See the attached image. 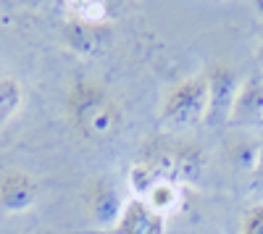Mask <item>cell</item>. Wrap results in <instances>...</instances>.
Here are the masks:
<instances>
[{"label":"cell","instance_id":"cell-1","mask_svg":"<svg viewBox=\"0 0 263 234\" xmlns=\"http://www.w3.org/2000/svg\"><path fill=\"white\" fill-rule=\"evenodd\" d=\"M63 111L69 126L87 142H108L119 137L124 126V111L119 100L98 79H74L66 90Z\"/></svg>","mask_w":263,"mask_h":234},{"label":"cell","instance_id":"cell-2","mask_svg":"<svg viewBox=\"0 0 263 234\" xmlns=\"http://www.w3.org/2000/svg\"><path fill=\"white\" fill-rule=\"evenodd\" d=\"M208 82L205 74H195L182 82H177L174 87L161 100V121L166 126H195L208 119Z\"/></svg>","mask_w":263,"mask_h":234},{"label":"cell","instance_id":"cell-3","mask_svg":"<svg viewBox=\"0 0 263 234\" xmlns=\"http://www.w3.org/2000/svg\"><path fill=\"white\" fill-rule=\"evenodd\" d=\"M203 74H205V82H208V98H211L208 119L211 121H229L232 105L237 100L239 84H242L245 76L239 74V69L229 61H213Z\"/></svg>","mask_w":263,"mask_h":234},{"label":"cell","instance_id":"cell-4","mask_svg":"<svg viewBox=\"0 0 263 234\" xmlns=\"http://www.w3.org/2000/svg\"><path fill=\"white\" fill-rule=\"evenodd\" d=\"M84 210L92 219L95 226L100 229H114L126 208V200L121 195V189L108 179V177H92L84 184Z\"/></svg>","mask_w":263,"mask_h":234},{"label":"cell","instance_id":"cell-5","mask_svg":"<svg viewBox=\"0 0 263 234\" xmlns=\"http://www.w3.org/2000/svg\"><path fill=\"white\" fill-rule=\"evenodd\" d=\"M61 40L74 55L79 58H98L108 50L114 40L111 24H90L74 16H66L63 27H61Z\"/></svg>","mask_w":263,"mask_h":234},{"label":"cell","instance_id":"cell-6","mask_svg":"<svg viewBox=\"0 0 263 234\" xmlns=\"http://www.w3.org/2000/svg\"><path fill=\"white\" fill-rule=\"evenodd\" d=\"M40 184L21 168H8L0 174V208L6 213H24L37 203Z\"/></svg>","mask_w":263,"mask_h":234},{"label":"cell","instance_id":"cell-7","mask_svg":"<svg viewBox=\"0 0 263 234\" xmlns=\"http://www.w3.org/2000/svg\"><path fill=\"white\" fill-rule=\"evenodd\" d=\"M229 124L255 126L263 124V74H248L239 84L237 100L232 105Z\"/></svg>","mask_w":263,"mask_h":234},{"label":"cell","instance_id":"cell-8","mask_svg":"<svg viewBox=\"0 0 263 234\" xmlns=\"http://www.w3.org/2000/svg\"><path fill=\"white\" fill-rule=\"evenodd\" d=\"M166 229V216L156 213L147 200L132 198L126 200V208L114 229H108L105 234H163Z\"/></svg>","mask_w":263,"mask_h":234},{"label":"cell","instance_id":"cell-9","mask_svg":"<svg viewBox=\"0 0 263 234\" xmlns=\"http://www.w3.org/2000/svg\"><path fill=\"white\" fill-rule=\"evenodd\" d=\"M205 150L197 142H174L171 145V182L192 184L203 177Z\"/></svg>","mask_w":263,"mask_h":234},{"label":"cell","instance_id":"cell-10","mask_svg":"<svg viewBox=\"0 0 263 234\" xmlns=\"http://www.w3.org/2000/svg\"><path fill=\"white\" fill-rule=\"evenodd\" d=\"M227 158L239 171H250L260 163V145L250 137H234L227 145Z\"/></svg>","mask_w":263,"mask_h":234},{"label":"cell","instance_id":"cell-11","mask_svg":"<svg viewBox=\"0 0 263 234\" xmlns=\"http://www.w3.org/2000/svg\"><path fill=\"white\" fill-rule=\"evenodd\" d=\"M24 103V87L16 76H0V126H6Z\"/></svg>","mask_w":263,"mask_h":234},{"label":"cell","instance_id":"cell-12","mask_svg":"<svg viewBox=\"0 0 263 234\" xmlns=\"http://www.w3.org/2000/svg\"><path fill=\"white\" fill-rule=\"evenodd\" d=\"M145 200H147V205L156 210V213L166 216V213H171V210L179 205V200H182V187H179L177 182L163 179V182H158L156 187L150 189V195H147Z\"/></svg>","mask_w":263,"mask_h":234},{"label":"cell","instance_id":"cell-13","mask_svg":"<svg viewBox=\"0 0 263 234\" xmlns=\"http://www.w3.org/2000/svg\"><path fill=\"white\" fill-rule=\"evenodd\" d=\"M66 8H69L66 16L90 21V24H111V6L103 0H74Z\"/></svg>","mask_w":263,"mask_h":234},{"label":"cell","instance_id":"cell-14","mask_svg":"<svg viewBox=\"0 0 263 234\" xmlns=\"http://www.w3.org/2000/svg\"><path fill=\"white\" fill-rule=\"evenodd\" d=\"M158 182H163V179L158 177L156 168H153L147 161H142V158L129 168V187H132V192H135V198H140V200H145L150 195V189L156 187Z\"/></svg>","mask_w":263,"mask_h":234},{"label":"cell","instance_id":"cell-15","mask_svg":"<svg viewBox=\"0 0 263 234\" xmlns=\"http://www.w3.org/2000/svg\"><path fill=\"white\" fill-rule=\"evenodd\" d=\"M239 234H263V205H255L245 213Z\"/></svg>","mask_w":263,"mask_h":234},{"label":"cell","instance_id":"cell-16","mask_svg":"<svg viewBox=\"0 0 263 234\" xmlns=\"http://www.w3.org/2000/svg\"><path fill=\"white\" fill-rule=\"evenodd\" d=\"M258 58L263 61V32H260V40H258Z\"/></svg>","mask_w":263,"mask_h":234}]
</instances>
